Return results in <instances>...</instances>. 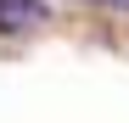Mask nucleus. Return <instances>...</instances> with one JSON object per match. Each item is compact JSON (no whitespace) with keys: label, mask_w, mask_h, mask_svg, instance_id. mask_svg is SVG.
<instances>
[{"label":"nucleus","mask_w":129,"mask_h":123,"mask_svg":"<svg viewBox=\"0 0 129 123\" xmlns=\"http://www.w3.org/2000/svg\"><path fill=\"white\" fill-rule=\"evenodd\" d=\"M45 17H51V6H45V0H0V34H11V39L34 34Z\"/></svg>","instance_id":"nucleus-1"},{"label":"nucleus","mask_w":129,"mask_h":123,"mask_svg":"<svg viewBox=\"0 0 129 123\" xmlns=\"http://www.w3.org/2000/svg\"><path fill=\"white\" fill-rule=\"evenodd\" d=\"M95 6H112V11H118V6H123V0H95Z\"/></svg>","instance_id":"nucleus-2"}]
</instances>
